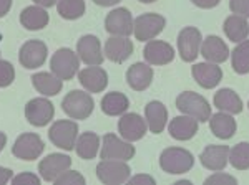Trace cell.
I'll list each match as a JSON object with an SVG mask.
<instances>
[{
	"label": "cell",
	"instance_id": "obj_1",
	"mask_svg": "<svg viewBox=\"0 0 249 185\" xmlns=\"http://www.w3.org/2000/svg\"><path fill=\"white\" fill-rule=\"evenodd\" d=\"M160 166L168 174H186L195 166V157L190 151L181 147H168L160 155Z\"/></svg>",
	"mask_w": 249,
	"mask_h": 185
},
{
	"label": "cell",
	"instance_id": "obj_2",
	"mask_svg": "<svg viewBox=\"0 0 249 185\" xmlns=\"http://www.w3.org/2000/svg\"><path fill=\"white\" fill-rule=\"evenodd\" d=\"M62 109L70 119H87L95 109V101L90 92L73 90L67 92L62 101Z\"/></svg>",
	"mask_w": 249,
	"mask_h": 185
},
{
	"label": "cell",
	"instance_id": "obj_3",
	"mask_svg": "<svg viewBox=\"0 0 249 185\" xmlns=\"http://www.w3.org/2000/svg\"><path fill=\"white\" fill-rule=\"evenodd\" d=\"M176 108L183 114L198 119L199 123H206L211 118V106L201 94L195 91H184L176 98Z\"/></svg>",
	"mask_w": 249,
	"mask_h": 185
},
{
	"label": "cell",
	"instance_id": "obj_4",
	"mask_svg": "<svg viewBox=\"0 0 249 185\" xmlns=\"http://www.w3.org/2000/svg\"><path fill=\"white\" fill-rule=\"evenodd\" d=\"M80 68V56L70 48H60L50 58V70L62 81H70Z\"/></svg>",
	"mask_w": 249,
	"mask_h": 185
},
{
	"label": "cell",
	"instance_id": "obj_5",
	"mask_svg": "<svg viewBox=\"0 0 249 185\" xmlns=\"http://www.w3.org/2000/svg\"><path fill=\"white\" fill-rule=\"evenodd\" d=\"M48 139L55 147L63 151H73L78 139V124L70 119L55 121L48 131Z\"/></svg>",
	"mask_w": 249,
	"mask_h": 185
},
{
	"label": "cell",
	"instance_id": "obj_6",
	"mask_svg": "<svg viewBox=\"0 0 249 185\" xmlns=\"http://www.w3.org/2000/svg\"><path fill=\"white\" fill-rule=\"evenodd\" d=\"M131 169L126 164V160H111L103 159L96 166V177L100 182L107 185H120L130 180Z\"/></svg>",
	"mask_w": 249,
	"mask_h": 185
},
{
	"label": "cell",
	"instance_id": "obj_7",
	"mask_svg": "<svg viewBox=\"0 0 249 185\" xmlns=\"http://www.w3.org/2000/svg\"><path fill=\"white\" fill-rule=\"evenodd\" d=\"M43 149H45V144H43V140L38 134L23 132L15 139L14 146H12V154L17 159L32 162V160H37L42 155Z\"/></svg>",
	"mask_w": 249,
	"mask_h": 185
},
{
	"label": "cell",
	"instance_id": "obj_8",
	"mask_svg": "<svg viewBox=\"0 0 249 185\" xmlns=\"http://www.w3.org/2000/svg\"><path fill=\"white\" fill-rule=\"evenodd\" d=\"M135 155V147L130 140L120 139L115 134L103 136V142L100 147V157L111 160H130Z\"/></svg>",
	"mask_w": 249,
	"mask_h": 185
},
{
	"label": "cell",
	"instance_id": "obj_9",
	"mask_svg": "<svg viewBox=\"0 0 249 185\" xmlns=\"http://www.w3.org/2000/svg\"><path fill=\"white\" fill-rule=\"evenodd\" d=\"M166 20L158 14H143L135 20L133 35L140 42H150L163 31Z\"/></svg>",
	"mask_w": 249,
	"mask_h": 185
},
{
	"label": "cell",
	"instance_id": "obj_10",
	"mask_svg": "<svg viewBox=\"0 0 249 185\" xmlns=\"http://www.w3.org/2000/svg\"><path fill=\"white\" fill-rule=\"evenodd\" d=\"M203 37L201 31L196 27H186L178 35V51L183 62L191 63L196 60V56L201 51Z\"/></svg>",
	"mask_w": 249,
	"mask_h": 185
},
{
	"label": "cell",
	"instance_id": "obj_11",
	"mask_svg": "<svg viewBox=\"0 0 249 185\" xmlns=\"http://www.w3.org/2000/svg\"><path fill=\"white\" fill-rule=\"evenodd\" d=\"M48 56V48L42 40H29L20 46L18 62L27 70H37L45 63Z\"/></svg>",
	"mask_w": 249,
	"mask_h": 185
},
{
	"label": "cell",
	"instance_id": "obj_12",
	"mask_svg": "<svg viewBox=\"0 0 249 185\" xmlns=\"http://www.w3.org/2000/svg\"><path fill=\"white\" fill-rule=\"evenodd\" d=\"M133 17L128 9H115L107 15L105 18V30L115 37H130L133 33Z\"/></svg>",
	"mask_w": 249,
	"mask_h": 185
},
{
	"label": "cell",
	"instance_id": "obj_13",
	"mask_svg": "<svg viewBox=\"0 0 249 185\" xmlns=\"http://www.w3.org/2000/svg\"><path fill=\"white\" fill-rule=\"evenodd\" d=\"M55 114L53 104L47 98H35L30 99L25 106V118L35 127H45Z\"/></svg>",
	"mask_w": 249,
	"mask_h": 185
},
{
	"label": "cell",
	"instance_id": "obj_14",
	"mask_svg": "<svg viewBox=\"0 0 249 185\" xmlns=\"http://www.w3.org/2000/svg\"><path fill=\"white\" fill-rule=\"evenodd\" d=\"M148 124L146 119H143L136 112H124L122 119L118 121V132L124 140L136 142V140L143 139L146 134Z\"/></svg>",
	"mask_w": 249,
	"mask_h": 185
},
{
	"label": "cell",
	"instance_id": "obj_15",
	"mask_svg": "<svg viewBox=\"0 0 249 185\" xmlns=\"http://www.w3.org/2000/svg\"><path fill=\"white\" fill-rule=\"evenodd\" d=\"M71 166V159L65 154H50L40 160L38 172L45 182H55Z\"/></svg>",
	"mask_w": 249,
	"mask_h": 185
},
{
	"label": "cell",
	"instance_id": "obj_16",
	"mask_svg": "<svg viewBox=\"0 0 249 185\" xmlns=\"http://www.w3.org/2000/svg\"><path fill=\"white\" fill-rule=\"evenodd\" d=\"M77 53L85 65L98 66L103 63L102 42L95 35H83L77 43Z\"/></svg>",
	"mask_w": 249,
	"mask_h": 185
},
{
	"label": "cell",
	"instance_id": "obj_17",
	"mask_svg": "<svg viewBox=\"0 0 249 185\" xmlns=\"http://www.w3.org/2000/svg\"><path fill=\"white\" fill-rule=\"evenodd\" d=\"M144 60L146 63L155 66H163L173 62L175 58V50L170 43L161 42V40H150L148 45L144 46Z\"/></svg>",
	"mask_w": 249,
	"mask_h": 185
},
{
	"label": "cell",
	"instance_id": "obj_18",
	"mask_svg": "<svg viewBox=\"0 0 249 185\" xmlns=\"http://www.w3.org/2000/svg\"><path fill=\"white\" fill-rule=\"evenodd\" d=\"M191 75L204 90L216 88L223 79V70L216 63H196L191 68Z\"/></svg>",
	"mask_w": 249,
	"mask_h": 185
},
{
	"label": "cell",
	"instance_id": "obj_19",
	"mask_svg": "<svg viewBox=\"0 0 249 185\" xmlns=\"http://www.w3.org/2000/svg\"><path fill=\"white\" fill-rule=\"evenodd\" d=\"M133 43L128 37H115L111 35L105 42V56L113 63H124L133 55Z\"/></svg>",
	"mask_w": 249,
	"mask_h": 185
},
{
	"label": "cell",
	"instance_id": "obj_20",
	"mask_svg": "<svg viewBox=\"0 0 249 185\" xmlns=\"http://www.w3.org/2000/svg\"><path fill=\"white\" fill-rule=\"evenodd\" d=\"M78 81L88 92H102L108 86V73L102 66H88L78 71Z\"/></svg>",
	"mask_w": 249,
	"mask_h": 185
},
{
	"label": "cell",
	"instance_id": "obj_21",
	"mask_svg": "<svg viewBox=\"0 0 249 185\" xmlns=\"http://www.w3.org/2000/svg\"><path fill=\"white\" fill-rule=\"evenodd\" d=\"M203 167L213 172H221L230 162V147L228 146H208L199 155Z\"/></svg>",
	"mask_w": 249,
	"mask_h": 185
},
{
	"label": "cell",
	"instance_id": "obj_22",
	"mask_svg": "<svg viewBox=\"0 0 249 185\" xmlns=\"http://www.w3.org/2000/svg\"><path fill=\"white\" fill-rule=\"evenodd\" d=\"M206 62L210 63H224L228 58H230V48H228L226 43L223 42L219 37H208L206 40H203L201 43V51H199Z\"/></svg>",
	"mask_w": 249,
	"mask_h": 185
},
{
	"label": "cell",
	"instance_id": "obj_23",
	"mask_svg": "<svg viewBox=\"0 0 249 185\" xmlns=\"http://www.w3.org/2000/svg\"><path fill=\"white\" fill-rule=\"evenodd\" d=\"M20 23L25 30H30V31H37V30H43L47 25H48V17L47 10L40 5H30V7H25L22 12H20Z\"/></svg>",
	"mask_w": 249,
	"mask_h": 185
},
{
	"label": "cell",
	"instance_id": "obj_24",
	"mask_svg": "<svg viewBox=\"0 0 249 185\" xmlns=\"http://www.w3.org/2000/svg\"><path fill=\"white\" fill-rule=\"evenodd\" d=\"M144 119H146L148 129L153 134H161L168 124V111L163 103L151 101L144 108Z\"/></svg>",
	"mask_w": 249,
	"mask_h": 185
},
{
	"label": "cell",
	"instance_id": "obj_25",
	"mask_svg": "<svg viewBox=\"0 0 249 185\" xmlns=\"http://www.w3.org/2000/svg\"><path fill=\"white\" fill-rule=\"evenodd\" d=\"M199 121L191 118V116H178L170 123V134L176 140H190L196 136L199 126Z\"/></svg>",
	"mask_w": 249,
	"mask_h": 185
},
{
	"label": "cell",
	"instance_id": "obj_26",
	"mask_svg": "<svg viewBox=\"0 0 249 185\" xmlns=\"http://www.w3.org/2000/svg\"><path fill=\"white\" fill-rule=\"evenodd\" d=\"M153 81V70L144 63H135L126 71V83L131 90L143 91Z\"/></svg>",
	"mask_w": 249,
	"mask_h": 185
},
{
	"label": "cell",
	"instance_id": "obj_27",
	"mask_svg": "<svg viewBox=\"0 0 249 185\" xmlns=\"http://www.w3.org/2000/svg\"><path fill=\"white\" fill-rule=\"evenodd\" d=\"M32 84L37 90V92L43 96H57L62 91L63 81L55 76L53 73H47V71H40V73L32 75Z\"/></svg>",
	"mask_w": 249,
	"mask_h": 185
},
{
	"label": "cell",
	"instance_id": "obj_28",
	"mask_svg": "<svg viewBox=\"0 0 249 185\" xmlns=\"http://www.w3.org/2000/svg\"><path fill=\"white\" fill-rule=\"evenodd\" d=\"M210 127L213 134L219 139H231L236 132V121L230 114V112H218V114H213L210 119Z\"/></svg>",
	"mask_w": 249,
	"mask_h": 185
},
{
	"label": "cell",
	"instance_id": "obj_29",
	"mask_svg": "<svg viewBox=\"0 0 249 185\" xmlns=\"http://www.w3.org/2000/svg\"><path fill=\"white\" fill-rule=\"evenodd\" d=\"M100 147H102V139L95 132H83L82 136H78L77 144H75V151L80 159L91 160L96 157Z\"/></svg>",
	"mask_w": 249,
	"mask_h": 185
},
{
	"label": "cell",
	"instance_id": "obj_30",
	"mask_svg": "<svg viewBox=\"0 0 249 185\" xmlns=\"http://www.w3.org/2000/svg\"><path fill=\"white\" fill-rule=\"evenodd\" d=\"M224 33L226 37L234 43H241L248 38L249 35V23L246 17H241V15H231L224 20Z\"/></svg>",
	"mask_w": 249,
	"mask_h": 185
},
{
	"label": "cell",
	"instance_id": "obj_31",
	"mask_svg": "<svg viewBox=\"0 0 249 185\" xmlns=\"http://www.w3.org/2000/svg\"><path fill=\"white\" fill-rule=\"evenodd\" d=\"M214 106L223 112H230V114H239L243 111V101L234 91L230 88L219 90L214 94Z\"/></svg>",
	"mask_w": 249,
	"mask_h": 185
},
{
	"label": "cell",
	"instance_id": "obj_32",
	"mask_svg": "<svg viewBox=\"0 0 249 185\" xmlns=\"http://www.w3.org/2000/svg\"><path fill=\"white\" fill-rule=\"evenodd\" d=\"M128 108H130V99L123 92H108L102 99V111L107 116H123Z\"/></svg>",
	"mask_w": 249,
	"mask_h": 185
},
{
	"label": "cell",
	"instance_id": "obj_33",
	"mask_svg": "<svg viewBox=\"0 0 249 185\" xmlns=\"http://www.w3.org/2000/svg\"><path fill=\"white\" fill-rule=\"evenodd\" d=\"M231 65L232 70L238 75L249 73V40L241 42L231 53Z\"/></svg>",
	"mask_w": 249,
	"mask_h": 185
},
{
	"label": "cell",
	"instance_id": "obj_34",
	"mask_svg": "<svg viewBox=\"0 0 249 185\" xmlns=\"http://www.w3.org/2000/svg\"><path fill=\"white\" fill-rule=\"evenodd\" d=\"M57 12L65 20H77L85 14V0H58Z\"/></svg>",
	"mask_w": 249,
	"mask_h": 185
},
{
	"label": "cell",
	"instance_id": "obj_35",
	"mask_svg": "<svg viewBox=\"0 0 249 185\" xmlns=\"http://www.w3.org/2000/svg\"><path fill=\"white\" fill-rule=\"evenodd\" d=\"M230 162L238 170L249 169V142H239L230 149Z\"/></svg>",
	"mask_w": 249,
	"mask_h": 185
},
{
	"label": "cell",
	"instance_id": "obj_36",
	"mask_svg": "<svg viewBox=\"0 0 249 185\" xmlns=\"http://www.w3.org/2000/svg\"><path fill=\"white\" fill-rule=\"evenodd\" d=\"M15 79V68L7 60H0V88H7Z\"/></svg>",
	"mask_w": 249,
	"mask_h": 185
},
{
	"label": "cell",
	"instance_id": "obj_37",
	"mask_svg": "<svg viewBox=\"0 0 249 185\" xmlns=\"http://www.w3.org/2000/svg\"><path fill=\"white\" fill-rule=\"evenodd\" d=\"M53 184H57V185H85V177L77 170H65Z\"/></svg>",
	"mask_w": 249,
	"mask_h": 185
},
{
	"label": "cell",
	"instance_id": "obj_38",
	"mask_svg": "<svg viewBox=\"0 0 249 185\" xmlns=\"http://www.w3.org/2000/svg\"><path fill=\"white\" fill-rule=\"evenodd\" d=\"M12 184L14 185H40V177L32 174V172H23V174L12 177Z\"/></svg>",
	"mask_w": 249,
	"mask_h": 185
},
{
	"label": "cell",
	"instance_id": "obj_39",
	"mask_svg": "<svg viewBox=\"0 0 249 185\" xmlns=\"http://www.w3.org/2000/svg\"><path fill=\"white\" fill-rule=\"evenodd\" d=\"M230 9L232 14L241 17H249V0H230Z\"/></svg>",
	"mask_w": 249,
	"mask_h": 185
},
{
	"label": "cell",
	"instance_id": "obj_40",
	"mask_svg": "<svg viewBox=\"0 0 249 185\" xmlns=\"http://www.w3.org/2000/svg\"><path fill=\"white\" fill-rule=\"evenodd\" d=\"M214 184H228V185H236V179L231 175L221 174V172H216L213 177H208L206 179V185H214Z\"/></svg>",
	"mask_w": 249,
	"mask_h": 185
},
{
	"label": "cell",
	"instance_id": "obj_41",
	"mask_svg": "<svg viewBox=\"0 0 249 185\" xmlns=\"http://www.w3.org/2000/svg\"><path fill=\"white\" fill-rule=\"evenodd\" d=\"M191 2L199 9H213V7L218 5L221 0H191Z\"/></svg>",
	"mask_w": 249,
	"mask_h": 185
},
{
	"label": "cell",
	"instance_id": "obj_42",
	"mask_svg": "<svg viewBox=\"0 0 249 185\" xmlns=\"http://www.w3.org/2000/svg\"><path fill=\"white\" fill-rule=\"evenodd\" d=\"M130 184H148V185H153L155 184V179L150 175H135L133 179L128 180Z\"/></svg>",
	"mask_w": 249,
	"mask_h": 185
},
{
	"label": "cell",
	"instance_id": "obj_43",
	"mask_svg": "<svg viewBox=\"0 0 249 185\" xmlns=\"http://www.w3.org/2000/svg\"><path fill=\"white\" fill-rule=\"evenodd\" d=\"M12 177H14V172H12L10 169H7V167H2V166H0V185H3V184L10 182Z\"/></svg>",
	"mask_w": 249,
	"mask_h": 185
},
{
	"label": "cell",
	"instance_id": "obj_44",
	"mask_svg": "<svg viewBox=\"0 0 249 185\" xmlns=\"http://www.w3.org/2000/svg\"><path fill=\"white\" fill-rule=\"evenodd\" d=\"M12 9V0H0V18H3Z\"/></svg>",
	"mask_w": 249,
	"mask_h": 185
},
{
	"label": "cell",
	"instance_id": "obj_45",
	"mask_svg": "<svg viewBox=\"0 0 249 185\" xmlns=\"http://www.w3.org/2000/svg\"><path fill=\"white\" fill-rule=\"evenodd\" d=\"M32 2H34L35 5H40V7H43V9H48V7L57 5L58 0H32Z\"/></svg>",
	"mask_w": 249,
	"mask_h": 185
},
{
	"label": "cell",
	"instance_id": "obj_46",
	"mask_svg": "<svg viewBox=\"0 0 249 185\" xmlns=\"http://www.w3.org/2000/svg\"><path fill=\"white\" fill-rule=\"evenodd\" d=\"M93 2L100 7H113L116 3L122 2V0H93Z\"/></svg>",
	"mask_w": 249,
	"mask_h": 185
},
{
	"label": "cell",
	"instance_id": "obj_47",
	"mask_svg": "<svg viewBox=\"0 0 249 185\" xmlns=\"http://www.w3.org/2000/svg\"><path fill=\"white\" fill-rule=\"evenodd\" d=\"M5 146H7V136H5V132L0 131V152L3 151V147Z\"/></svg>",
	"mask_w": 249,
	"mask_h": 185
},
{
	"label": "cell",
	"instance_id": "obj_48",
	"mask_svg": "<svg viewBox=\"0 0 249 185\" xmlns=\"http://www.w3.org/2000/svg\"><path fill=\"white\" fill-rule=\"evenodd\" d=\"M142 3H153V2H156V0H140Z\"/></svg>",
	"mask_w": 249,
	"mask_h": 185
}]
</instances>
